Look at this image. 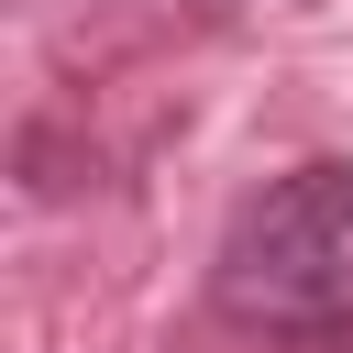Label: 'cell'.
Returning <instances> with one entry per match:
<instances>
[{"label": "cell", "mask_w": 353, "mask_h": 353, "mask_svg": "<svg viewBox=\"0 0 353 353\" xmlns=\"http://www.w3.org/2000/svg\"><path fill=\"white\" fill-rule=\"evenodd\" d=\"M210 309L254 342L353 353V154H309L232 210L210 254Z\"/></svg>", "instance_id": "obj_1"}]
</instances>
